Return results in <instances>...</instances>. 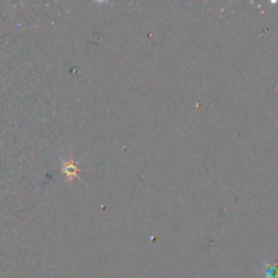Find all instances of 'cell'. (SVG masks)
<instances>
[{"label":"cell","instance_id":"obj_1","mask_svg":"<svg viewBox=\"0 0 278 278\" xmlns=\"http://www.w3.org/2000/svg\"><path fill=\"white\" fill-rule=\"evenodd\" d=\"M63 173L70 182L75 181V179H80L79 177V167L72 159H63Z\"/></svg>","mask_w":278,"mask_h":278}]
</instances>
